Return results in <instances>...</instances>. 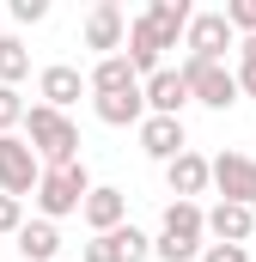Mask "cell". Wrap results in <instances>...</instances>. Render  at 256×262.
<instances>
[{
    "label": "cell",
    "mask_w": 256,
    "mask_h": 262,
    "mask_svg": "<svg viewBox=\"0 0 256 262\" xmlns=\"http://www.w3.org/2000/svg\"><path fill=\"white\" fill-rule=\"evenodd\" d=\"M25 146L37 152L43 171H61V165H79V122L49 110V104H25Z\"/></svg>",
    "instance_id": "cell-1"
},
{
    "label": "cell",
    "mask_w": 256,
    "mask_h": 262,
    "mask_svg": "<svg viewBox=\"0 0 256 262\" xmlns=\"http://www.w3.org/2000/svg\"><path fill=\"white\" fill-rule=\"evenodd\" d=\"M201 244H207V232H201V201H165L153 256H159V262H195Z\"/></svg>",
    "instance_id": "cell-2"
},
{
    "label": "cell",
    "mask_w": 256,
    "mask_h": 262,
    "mask_svg": "<svg viewBox=\"0 0 256 262\" xmlns=\"http://www.w3.org/2000/svg\"><path fill=\"white\" fill-rule=\"evenodd\" d=\"M92 195V177H86V165H61V171H43L37 177V189H31V201H37V220H67V213H79V201Z\"/></svg>",
    "instance_id": "cell-3"
},
{
    "label": "cell",
    "mask_w": 256,
    "mask_h": 262,
    "mask_svg": "<svg viewBox=\"0 0 256 262\" xmlns=\"http://www.w3.org/2000/svg\"><path fill=\"white\" fill-rule=\"evenodd\" d=\"M183 85H189V104H207V110H232L238 104V79L226 61H183Z\"/></svg>",
    "instance_id": "cell-4"
},
{
    "label": "cell",
    "mask_w": 256,
    "mask_h": 262,
    "mask_svg": "<svg viewBox=\"0 0 256 262\" xmlns=\"http://www.w3.org/2000/svg\"><path fill=\"white\" fill-rule=\"evenodd\" d=\"M37 177H43V165H37V152L25 146V134H0V195L31 201Z\"/></svg>",
    "instance_id": "cell-5"
},
{
    "label": "cell",
    "mask_w": 256,
    "mask_h": 262,
    "mask_svg": "<svg viewBox=\"0 0 256 262\" xmlns=\"http://www.w3.org/2000/svg\"><path fill=\"white\" fill-rule=\"evenodd\" d=\"M207 183L220 189V201L250 207L256 201V159L250 152H220V159H207Z\"/></svg>",
    "instance_id": "cell-6"
},
{
    "label": "cell",
    "mask_w": 256,
    "mask_h": 262,
    "mask_svg": "<svg viewBox=\"0 0 256 262\" xmlns=\"http://www.w3.org/2000/svg\"><path fill=\"white\" fill-rule=\"evenodd\" d=\"M183 49H189V61H226V49H238V37L220 12H195L183 31Z\"/></svg>",
    "instance_id": "cell-7"
},
{
    "label": "cell",
    "mask_w": 256,
    "mask_h": 262,
    "mask_svg": "<svg viewBox=\"0 0 256 262\" xmlns=\"http://www.w3.org/2000/svg\"><path fill=\"white\" fill-rule=\"evenodd\" d=\"M201 232H207L214 244H244V250H250L256 213H250V207H238V201H214V207H201Z\"/></svg>",
    "instance_id": "cell-8"
},
{
    "label": "cell",
    "mask_w": 256,
    "mask_h": 262,
    "mask_svg": "<svg viewBox=\"0 0 256 262\" xmlns=\"http://www.w3.org/2000/svg\"><path fill=\"white\" fill-rule=\"evenodd\" d=\"M122 37H128V12L116 0H98L86 12V49H98V61H104V55H122Z\"/></svg>",
    "instance_id": "cell-9"
},
{
    "label": "cell",
    "mask_w": 256,
    "mask_h": 262,
    "mask_svg": "<svg viewBox=\"0 0 256 262\" xmlns=\"http://www.w3.org/2000/svg\"><path fill=\"white\" fill-rule=\"evenodd\" d=\"M140 152L146 159H159V165H171L177 152H189V128L177 122V116H140Z\"/></svg>",
    "instance_id": "cell-10"
},
{
    "label": "cell",
    "mask_w": 256,
    "mask_h": 262,
    "mask_svg": "<svg viewBox=\"0 0 256 262\" xmlns=\"http://www.w3.org/2000/svg\"><path fill=\"white\" fill-rule=\"evenodd\" d=\"M79 98H86V73H79L73 61H55V67L37 73V104H49V110H61V116H67Z\"/></svg>",
    "instance_id": "cell-11"
},
{
    "label": "cell",
    "mask_w": 256,
    "mask_h": 262,
    "mask_svg": "<svg viewBox=\"0 0 256 262\" xmlns=\"http://www.w3.org/2000/svg\"><path fill=\"white\" fill-rule=\"evenodd\" d=\"M140 98H146V116H177L183 122V110H189V85H183L177 67H159L153 79H140Z\"/></svg>",
    "instance_id": "cell-12"
},
{
    "label": "cell",
    "mask_w": 256,
    "mask_h": 262,
    "mask_svg": "<svg viewBox=\"0 0 256 262\" xmlns=\"http://www.w3.org/2000/svg\"><path fill=\"white\" fill-rule=\"evenodd\" d=\"M79 220L92 226V238L98 232H116V226H128V195L116 183H92V195L79 201Z\"/></svg>",
    "instance_id": "cell-13"
},
{
    "label": "cell",
    "mask_w": 256,
    "mask_h": 262,
    "mask_svg": "<svg viewBox=\"0 0 256 262\" xmlns=\"http://www.w3.org/2000/svg\"><path fill=\"white\" fill-rule=\"evenodd\" d=\"M140 18L153 25V37H159L165 49H177V43H183V31H189V18H195V6H189V0H153Z\"/></svg>",
    "instance_id": "cell-14"
},
{
    "label": "cell",
    "mask_w": 256,
    "mask_h": 262,
    "mask_svg": "<svg viewBox=\"0 0 256 262\" xmlns=\"http://www.w3.org/2000/svg\"><path fill=\"white\" fill-rule=\"evenodd\" d=\"M92 116L104 128H140L146 98H140V85H128V92H110V98H92Z\"/></svg>",
    "instance_id": "cell-15"
},
{
    "label": "cell",
    "mask_w": 256,
    "mask_h": 262,
    "mask_svg": "<svg viewBox=\"0 0 256 262\" xmlns=\"http://www.w3.org/2000/svg\"><path fill=\"white\" fill-rule=\"evenodd\" d=\"M165 183H171V195L177 201H195V195H207V159L201 152H177L171 165H165Z\"/></svg>",
    "instance_id": "cell-16"
},
{
    "label": "cell",
    "mask_w": 256,
    "mask_h": 262,
    "mask_svg": "<svg viewBox=\"0 0 256 262\" xmlns=\"http://www.w3.org/2000/svg\"><path fill=\"white\" fill-rule=\"evenodd\" d=\"M12 238H18V256L25 262H55V250H61V232L49 220H25Z\"/></svg>",
    "instance_id": "cell-17"
},
{
    "label": "cell",
    "mask_w": 256,
    "mask_h": 262,
    "mask_svg": "<svg viewBox=\"0 0 256 262\" xmlns=\"http://www.w3.org/2000/svg\"><path fill=\"white\" fill-rule=\"evenodd\" d=\"M128 85H140V79H134V67H128L122 55H104V61L86 73V92H92V98H110V92H128Z\"/></svg>",
    "instance_id": "cell-18"
},
{
    "label": "cell",
    "mask_w": 256,
    "mask_h": 262,
    "mask_svg": "<svg viewBox=\"0 0 256 262\" xmlns=\"http://www.w3.org/2000/svg\"><path fill=\"white\" fill-rule=\"evenodd\" d=\"M31 73V49H25V37H12V31H0V85H12L18 92V79Z\"/></svg>",
    "instance_id": "cell-19"
},
{
    "label": "cell",
    "mask_w": 256,
    "mask_h": 262,
    "mask_svg": "<svg viewBox=\"0 0 256 262\" xmlns=\"http://www.w3.org/2000/svg\"><path fill=\"white\" fill-rule=\"evenodd\" d=\"M116 250H122V262H146L153 256V238L140 226H116Z\"/></svg>",
    "instance_id": "cell-20"
},
{
    "label": "cell",
    "mask_w": 256,
    "mask_h": 262,
    "mask_svg": "<svg viewBox=\"0 0 256 262\" xmlns=\"http://www.w3.org/2000/svg\"><path fill=\"white\" fill-rule=\"evenodd\" d=\"M220 18L232 25V37H256V0H226Z\"/></svg>",
    "instance_id": "cell-21"
},
{
    "label": "cell",
    "mask_w": 256,
    "mask_h": 262,
    "mask_svg": "<svg viewBox=\"0 0 256 262\" xmlns=\"http://www.w3.org/2000/svg\"><path fill=\"white\" fill-rule=\"evenodd\" d=\"M18 122H25V98L12 85H0V134H18Z\"/></svg>",
    "instance_id": "cell-22"
},
{
    "label": "cell",
    "mask_w": 256,
    "mask_h": 262,
    "mask_svg": "<svg viewBox=\"0 0 256 262\" xmlns=\"http://www.w3.org/2000/svg\"><path fill=\"white\" fill-rule=\"evenodd\" d=\"M79 262H122V250H116V232H98L92 244H79Z\"/></svg>",
    "instance_id": "cell-23"
},
{
    "label": "cell",
    "mask_w": 256,
    "mask_h": 262,
    "mask_svg": "<svg viewBox=\"0 0 256 262\" xmlns=\"http://www.w3.org/2000/svg\"><path fill=\"white\" fill-rule=\"evenodd\" d=\"M195 262H250V250H244V244H201Z\"/></svg>",
    "instance_id": "cell-24"
},
{
    "label": "cell",
    "mask_w": 256,
    "mask_h": 262,
    "mask_svg": "<svg viewBox=\"0 0 256 262\" xmlns=\"http://www.w3.org/2000/svg\"><path fill=\"white\" fill-rule=\"evenodd\" d=\"M25 226V201H12V195H0V238H12Z\"/></svg>",
    "instance_id": "cell-25"
},
{
    "label": "cell",
    "mask_w": 256,
    "mask_h": 262,
    "mask_svg": "<svg viewBox=\"0 0 256 262\" xmlns=\"http://www.w3.org/2000/svg\"><path fill=\"white\" fill-rule=\"evenodd\" d=\"M12 18H18V25H37V18H49V0H12Z\"/></svg>",
    "instance_id": "cell-26"
},
{
    "label": "cell",
    "mask_w": 256,
    "mask_h": 262,
    "mask_svg": "<svg viewBox=\"0 0 256 262\" xmlns=\"http://www.w3.org/2000/svg\"><path fill=\"white\" fill-rule=\"evenodd\" d=\"M232 79H238V98H256V67H232Z\"/></svg>",
    "instance_id": "cell-27"
},
{
    "label": "cell",
    "mask_w": 256,
    "mask_h": 262,
    "mask_svg": "<svg viewBox=\"0 0 256 262\" xmlns=\"http://www.w3.org/2000/svg\"><path fill=\"white\" fill-rule=\"evenodd\" d=\"M238 67H256V37H238Z\"/></svg>",
    "instance_id": "cell-28"
},
{
    "label": "cell",
    "mask_w": 256,
    "mask_h": 262,
    "mask_svg": "<svg viewBox=\"0 0 256 262\" xmlns=\"http://www.w3.org/2000/svg\"><path fill=\"white\" fill-rule=\"evenodd\" d=\"M250 213H256V201H250Z\"/></svg>",
    "instance_id": "cell-29"
}]
</instances>
